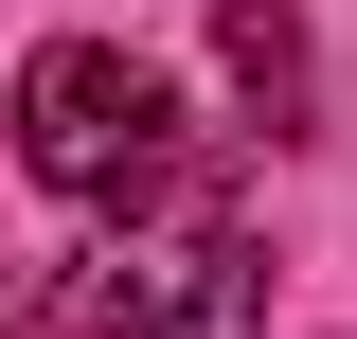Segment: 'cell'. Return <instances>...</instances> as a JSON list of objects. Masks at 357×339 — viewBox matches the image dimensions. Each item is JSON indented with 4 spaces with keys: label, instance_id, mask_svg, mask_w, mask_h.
<instances>
[{
    "label": "cell",
    "instance_id": "cell-1",
    "mask_svg": "<svg viewBox=\"0 0 357 339\" xmlns=\"http://www.w3.org/2000/svg\"><path fill=\"white\" fill-rule=\"evenodd\" d=\"M54 339H250V232H232L215 161H161L143 197H107V250L36 286Z\"/></svg>",
    "mask_w": 357,
    "mask_h": 339
},
{
    "label": "cell",
    "instance_id": "cell-2",
    "mask_svg": "<svg viewBox=\"0 0 357 339\" xmlns=\"http://www.w3.org/2000/svg\"><path fill=\"white\" fill-rule=\"evenodd\" d=\"M18 161L54 179V197H143V179L161 161H197V143H178V89L143 72V54H107V36H54L36 72H18Z\"/></svg>",
    "mask_w": 357,
    "mask_h": 339
},
{
    "label": "cell",
    "instance_id": "cell-3",
    "mask_svg": "<svg viewBox=\"0 0 357 339\" xmlns=\"http://www.w3.org/2000/svg\"><path fill=\"white\" fill-rule=\"evenodd\" d=\"M215 54H232V89H250L268 126H304V18L286 0H215Z\"/></svg>",
    "mask_w": 357,
    "mask_h": 339
},
{
    "label": "cell",
    "instance_id": "cell-4",
    "mask_svg": "<svg viewBox=\"0 0 357 339\" xmlns=\"http://www.w3.org/2000/svg\"><path fill=\"white\" fill-rule=\"evenodd\" d=\"M0 339H18V286H0Z\"/></svg>",
    "mask_w": 357,
    "mask_h": 339
}]
</instances>
